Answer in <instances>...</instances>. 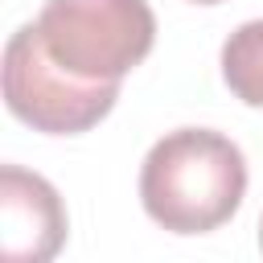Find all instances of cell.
Returning a JSON list of instances; mask_svg holds the SVG:
<instances>
[{"instance_id": "obj_3", "label": "cell", "mask_w": 263, "mask_h": 263, "mask_svg": "<svg viewBox=\"0 0 263 263\" xmlns=\"http://www.w3.org/2000/svg\"><path fill=\"white\" fill-rule=\"evenodd\" d=\"M119 99V86H95L66 74L41 45L33 25H21L4 45V103L45 136H78L95 127Z\"/></svg>"}, {"instance_id": "obj_4", "label": "cell", "mask_w": 263, "mask_h": 263, "mask_svg": "<svg viewBox=\"0 0 263 263\" xmlns=\"http://www.w3.org/2000/svg\"><path fill=\"white\" fill-rule=\"evenodd\" d=\"M66 205L58 189L21 164L0 168V263H53L66 247Z\"/></svg>"}, {"instance_id": "obj_1", "label": "cell", "mask_w": 263, "mask_h": 263, "mask_svg": "<svg viewBox=\"0 0 263 263\" xmlns=\"http://www.w3.org/2000/svg\"><path fill=\"white\" fill-rule=\"evenodd\" d=\"M247 193L242 148L210 127H177L160 136L140 168V201L148 218L173 234H210L234 218Z\"/></svg>"}, {"instance_id": "obj_6", "label": "cell", "mask_w": 263, "mask_h": 263, "mask_svg": "<svg viewBox=\"0 0 263 263\" xmlns=\"http://www.w3.org/2000/svg\"><path fill=\"white\" fill-rule=\"evenodd\" d=\"M259 247H263V218H259Z\"/></svg>"}, {"instance_id": "obj_2", "label": "cell", "mask_w": 263, "mask_h": 263, "mask_svg": "<svg viewBox=\"0 0 263 263\" xmlns=\"http://www.w3.org/2000/svg\"><path fill=\"white\" fill-rule=\"evenodd\" d=\"M33 29L66 74L95 86H119L156 41L148 0H45Z\"/></svg>"}, {"instance_id": "obj_5", "label": "cell", "mask_w": 263, "mask_h": 263, "mask_svg": "<svg viewBox=\"0 0 263 263\" xmlns=\"http://www.w3.org/2000/svg\"><path fill=\"white\" fill-rule=\"evenodd\" d=\"M222 78L247 107H263V21H247L226 37Z\"/></svg>"}, {"instance_id": "obj_7", "label": "cell", "mask_w": 263, "mask_h": 263, "mask_svg": "<svg viewBox=\"0 0 263 263\" xmlns=\"http://www.w3.org/2000/svg\"><path fill=\"white\" fill-rule=\"evenodd\" d=\"M193 4H222V0H193Z\"/></svg>"}]
</instances>
